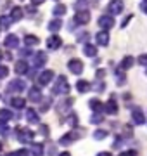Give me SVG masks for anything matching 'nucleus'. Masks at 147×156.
<instances>
[{"instance_id": "1", "label": "nucleus", "mask_w": 147, "mask_h": 156, "mask_svg": "<svg viewBox=\"0 0 147 156\" xmlns=\"http://www.w3.org/2000/svg\"><path fill=\"white\" fill-rule=\"evenodd\" d=\"M69 92V85L66 76H59L57 78V85L54 87V94H68Z\"/></svg>"}, {"instance_id": "2", "label": "nucleus", "mask_w": 147, "mask_h": 156, "mask_svg": "<svg viewBox=\"0 0 147 156\" xmlns=\"http://www.w3.org/2000/svg\"><path fill=\"white\" fill-rule=\"evenodd\" d=\"M68 68L73 75H81L83 73V62L80 61V59H71L68 62Z\"/></svg>"}, {"instance_id": "3", "label": "nucleus", "mask_w": 147, "mask_h": 156, "mask_svg": "<svg viewBox=\"0 0 147 156\" xmlns=\"http://www.w3.org/2000/svg\"><path fill=\"white\" fill-rule=\"evenodd\" d=\"M33 130H29V128H19L17 130V137L21 142H29V140L33 139Z\"/></svg>"}, {"instance_id": "4", "label": "nucleus", "mask_w": 147, "mask_h": 156, "mask_svg": "<svg viewBox=\"0 0 147 156\" xmlns=\"http://www.w3.org/2000/svg\"><path fill=\"white\" fill-rule=\"evenodd\" d=\"M108 11L113 14V16H116V14H119V12L123 11V2L121 0H111L108 5Z\"/></svg>"}, {"instance_id": "5", "label": "nucleus", "mask_w": 147, "mask_h": 156, "mask_svg": "<svg viewBox=\"0 0 147 156\" xmlns=\"http://www.w3.org/2000/svg\"><path fill=\"white\" fill-rule=\"evenodd\" d=\"M99 26L102 30H111L114 26V19L111 16H101L99 17Z\"/></svg>"}, {"instance_id": "6", "label": "nucleus", "mask_w": 147, "mask_h": 156, "mask_svg": "<svg viewBox=\"0 0 147 156\" xmlns=\"http://www.w3.org/2000/svg\"><path fill=\"white\" fill-rule=\"evenodd\" d=\"M24 87H26V83H24L23 80H12L11 83H9V92H23Z\"/></svg>"}, {"instance_id": "7", "label": "nucleus", "mask_w": 147, "mask_h": 156, "mask_svg": "<svg viewBox=\"0 0 147 156\" xmlns=\"http://www.w3.org/2000/svg\"><path fill=\"white\" fill-rule=\"evenodd\" d=\"M74 21L78 23V24H87V23L90 21V12L88 11H78L76 16H74Z\"/></svg>"}, {"instance_id": "8", "label": "nucleus", "mask_w": 147, "mask_h": 156, "mask_svg": "<svg viewBox=\"0 0 147 156\" xmlns=\"http://www.w3.org/2000/svg\"><path fill=\"white\" fill-rule=\"evenodd\" d=\"M52 78H54V71L47 69V71H43V73L38 76V83H40V85H49V83L52 82Z\"/></svg>"}, {"instance_id": "9", "label": "nucleus", "mask_w": 147, "mask_h": 156, "mask_svg": "<svg viewBox=\"0 0 147 156\" xmlns=\"http://www.w3.org/2000/svg\"><path fill=\"white\" fill-rule=\"evenodd\" d=\"M95 40H97V45H102V47H106L109 44V33L104 30V31H99L95 35Z\"/></svg>"}, {"instance_id": "10", "label": "nucleus", "mask_w": 147, "mask_h": 156, "mask_svg": "<svg viewBox=\"0 0 147 156\" xmlns=\"http://www.w3.org/2000/svg\"><path fill=\"white\" fill-rule=\"evenodd\" d=\"M132 118H133V123H137V125H144L145 123V115L140 109H137V108L132 111Z\"/></svg>"}, {"instance_id": "11", "label": "nucleus", "mask_w": 147, "mask_h": 156, "mask_svg": "<svg viewBox=\"0 0 147 156\" xmlns=\"http://www.w3.org/2000/svg\"><path fill=\"white\" fill-rule=\"evenodd\" d=\"M47 45H49V49H52V50L59 49V47L62 45V40H61V37H57V35H52L50 38L47 40Z\"/></svg>"}, {"instance_id": "12", "label": "nucleus", "mask_w": 147, "mask_h": 156, "mask_svg": "<svg viewBox=\"0 0 147 156\" xmlns=\"http://www.w3.org/2000/svg\"><path fill=\"white\" fill-rule=\"evenodd\" d=\"M76 89H78L80 94H87V92H88L92 87H90V83H88L87 80H80L78 83H76Z\"/></svg>"}, {"instance_id": "13", "label": "nucleus", "mask_w": 147, "mask_h": 156, "mask_svg": "<svg viewBox=\"0 0 147 156\" xmlns=\"http://www.w3.org/2000/svg\"><path fill=\"white\" fill-rule=\"evenodd\" d=\"M47 62V54L45 52H36V56H35V66H43Z\"/></svg>"}, {"instance_id": "14", "label": "nucleus", "mask_w": 147, "mask_h": 156, "mask_svg": "<svg viewBox=\"0 0 147 156\" xmlns=\"http://www.w3.org/2000/svg\"><path fill=\"white\" fill-rule=\"evenodd\" d=\"M83 52H85V56L94 57V56H97V47L92 44H85L83 45Z\"/></svg>"}, {"instance_id": "15", "label": "nucleus", "mask_w": 147, "mask_h": 156, "mask_svg": "<svg viewBox=\"0 0 147 156\" xmlns=\"http://www.w3.org/2000/svg\"><path fill=\"white\" fill-rule=\"evenodd\" d=\"M104 109H106V113H109V115H116L118 113V104H116V101H109L108 104L104 106Z\"/></svg>"}, {"instance_id": "16", "label": "nucleus", "mask_w": 147, "mask_h": 156, "mask_svg": "<svg viewBox=\"0 0 147 156\" xmlns=\"http://www.w3.org/2000/svg\"><path fill=\"white\" fill-rule=\"evenodd\" d=\"M24 99L23 97H14V99H11V106L12 108H17V109H21V108H24Z\"/></svg>"}, {"instance_id": "17", "label": "nucleus", "mask_w": 147, "mask_h": 156, "mask_svg": "<svg viewBox=\"0 0 147 156\" xmlns=\"http://www.w3.org/2000/svg\"><path fill=\"white\" fill-rule=\"evenodd\" d=\"M29 101H35V102L42 101V92L38 89H31L29 90Z\"/></svg>"}, {"instance_id": "18", "label": "nucleus", "mask_w": 147, "mask_h": 156, "mask_svg": "<svg viewBox=\"0 0 147 156\" xmlns=\"http://www.w3.org/2000/svg\"><path fill=\"white\" fill-rule=\"evenodd\" d=\"M17 44H19V40L16 35H9L5 38V47H17Z\"/></svg>"}, {"instance_id": "19", "label": "nucleus", "mask_w": 147, "mask_h": 156, "mask_svg": "<svg viewBox=\"0 0 147 156\" xmlns=\"http://www.w3.org/2000/svg\"><path fill=\"white\" fill-rule=\"evenodd\" d=\"M26 120H28L29 123H36L38 122V115H36V111H35V109H28V111H26Z\"/></svg>"}, {"instance_id": "20", "label": "nucleus", "mask_w": 147, "mask_h": 156, "mask_svg": "<svg viewBox=\"0 0 147 156\" xmlns=\"http://www.w3.org/2000/svg\"><path fill=\"white\" fill-rule=\"evenodd\" d=\"M26 71H28V64H26L24 61H19L16 64V73L17 75H24Z\"/></svg>"}, {"instance_id": "21", "label": "nucleus", "mask_w": 147, "mask_h": 156, "mask_svg": "<svg viewBox=\"0 0 147 156\" xmlns=\"http://www.w3.org/2000/svg\"><path fill=\"white\" fill-rule=\"evenodd\" d=\"M132 66H133V57H130V56L123 57V61H121V69H128V68H132Z\"/></svg>"}, {"instance_id": "22", "label": "nucleus", "mask_w": 147, "mask_h": 156, "mask_svg": "<svg viewBox=\"0 0 147 156\" xmlns=\"http://www.w3.org/2000/svg\"><path fill=\"white\" fill-rule=\"evenodd\" d=\"M62 26V23H61V19H54V21H50L49 23V30L50 31H57V30Z\"/></svg>"}, {"instance_id": "23", "label": "nucleus", "mask_w": 147, "mask_h": 156, "mask_svg": "<svg viewBox=\"0 0 147 156\" xmlns=\"http://www.w3.org/2000/svg\"><path fill=\"white\" fill-rule=\"evenodd\" d=\"M90 108L94 109V111H101L104 106H102V102H101L99 99H92V101H90Z\"/></svg>"}, {"instance_id": "24", "label": "nucleus", "mask_w": 147, "mask_h": 156, "mask_svg": "<svg viewBox=\"0 0 147 156\" xmlns=\"http://www.w3.org/2000/svg\"><path fill=\"white\" fill-rule=\"evenodd\" d=\"M23 17V11H21V7H14V11H12V19L14 21H19Z\"/></svg>"}, {"instance_id": "25", "label": "nucleus", "mask_w": 147, "mask_h": 156, "mask_svg": "<svg viewBox=\"0 0 147 156\" xmlns=\"http://www.w3.org/2000/svg\"><path fill=\"white\" fill-rule=\"evenodd\" d=\"M54 14H56V16H62V14H66V7L62 5V4L56 5V7H54Z\"/></svg>"}, {"instance_id": "26", "label": "nucleus", "mask_w": 147, "mask_h": 156, "mask_svg": "<svg viewBox=\"0 0 147 156\" xmlns=\"http://www.w3.org/2000/svg\"><path fill=\"white\" fill-rule=\"evenodd\" d=\"M24 44H26V45H36V44H38V38L33 37V35H28V37L24 38Z\"/></svg>"}, {"instance_id": "27", "label": "nucleus", "mask_w": 147, "mask_h": 156, "mask_svg": "<svg viewBox=\"0 0 147 156\" xmlns=\"http://www.w3.org/2000/svg\"><path fill=\"white\" fill-rule=\"evenodd\" d=\"M31 151H33L35 156H42V154H43V146H42V144H35Z\"/></svg>"}, {"instance_id": "28", "label": "nucleus", "mask_w": 147, "mask_h": 156, "mask_svg": "<svg viewBox=\"0 0 147 156\" xmlns=\"http://www.w3.org/2000/svg\"><path fill=\"white\" fill-rule=\"evenodd\" d=\"M106 135H108V132H106V130H95V132H94V139L102 140Z\"/></svg>"}, {"instance_id": "29", "label": "nucleus", "mask_w": 147, "mask_h": 156, "mask_svg": "<svg viewBox=\"0 0 147 156\" xmlns=\"http://www.w3.org/2000/svg\"><path fill=\"white\" fill-rule=\"evenodd\" d=\"M11 116H12L11 111H7V109H2V111H0V118H2V120H9Z\"/></svg>"}, {"instance_id": "30", "label": "nucleus", "mask_w": 147, "mask_h": 156, "mask_svg": "<svg viewBox=\"0 0 147 156\" xmlns=\"http://www.w3.org/2000/svg\"><path fill=\"white\" fill-rule=\"evenodd\" d=\"M138 64H142V66H147V54H142V56H138Z\"/></svg>"}, {"instance_id": "31", "label": "nucleus", "mask_w": 147, "mask_h": 156, "mask_svg": "<svg viewBox=\"0 0 147 156\" xmlns=\"http://www.w3.org/2000/svg\"><path fill=\"white\" fill-rule=\"evenodd\" d=\"M123 128H125V130H123V134H125V135H128V137H130V135L133 134V132H132V127H130V125H125Z\"/></svg>"}, {"instance_id": "32", "label": "nucleus", "mask_w": 147, "mask_h": 156, "mask_svg": "<svg viewBox=\"0 0 147 156\" xmlns=\"http://www.w3.org/2000/svg\"><path fill=\"white\" fill-rule=\"evenodd\" d=\"M7 73H9V69H7V66H0V78L7 76Z\"/></svg>"}, {"instance_id": "33", "label": "nucleus", "mask_w": 147, "mask_h": 156, "mask_svg": "<svg viewBox=\"0 0 147 156\" xmlns=\"http://www.w3.org/2000/svg\"><path fill=\"white\" fill-rule=\"evenodd\" d=\"M102 120H104V116H101V115H99V116H92V118H90L92 123H101Z\"/></svg>"}, {"instance_id": "34", "label": "nucleus", "mask_w": 147, "mask_h": 156, "mask_svg": "<svg viewBox=\"0 0 147 156\" xmlns=\"http://www.w3.org/2000/svg\"><path fill=\"white\" fill-rule=\"evenodd\" d=\"M40 128H42V130H40V132H42V134H49V130H47V128H49V127H47V125H42V127H40Z\"/></svg>"}, {"instance_id": "35", "label": "nucleus", "mask_w": 147, "mask_h": 156, "mask_svg": "<svg viewBox=\"0 0 147 156\" xmlns=\"http://www.w3.org/2000/svg\"><path fill=\"white\" fill-rule=\"evenodd\" d=\"M135 154H137L135 151H126V153H123L121 156H135Z\"/></svg>"}, {"instance_id": "36", "label": "nucleus", "mask_w": 147, "mask_h": 156, "mask_svg": "<svg viewBox=\"0 0 147 156\" xmlns=\"http://www.w3.org/2000/svg\"><path fill=\"white\" fill-rule=\"evenodd\" d=\"M31 2H33L35 5H40V4H43V2H45V0H31Z\"/></svg>"}, {"instance_id": "37", "label": "nucleus", "mask_w": 147, "mask_h": 156, "mask_svg": "<svg viewBox=\"0 0 147 156\" xmlns=\"http://www.w3.org/2000/svg\"><path fill=\"white\" fill-rule=\"evenodd\" d=\"M97 156H111V153H108V151H102V153H99Z\"/></svg>"}, {"instance_id": "38", "label": "nucleus", "mask_w": 147, "mask_h": 156, "mask_svg": "<svg viewBox=\"0 0 147 156\" xmlns=\"http://www.w3.org/2000/svg\"><path fill=\"white\" fill-rule=\"evenodd\" d=\"M142 9H144V12L147 14V4H144V5H142Z\"/></svg>"}, {"instance_id": "39", "label": "nucleus", "mask_w": 147, "mask_h": 156, "mask_svg": "<svg viewBox=\"0 0 147 156\" xmlns=\"http://www.w3.org/2000/svg\"><path fill=\"white\" fill-rule=\"evenodd\" d=\"M59 156H71V154H69V153H61Z\"/></svg>"}, {"instance_id": "40", "label": "nucleus", "mask_w": 147, "mask_h": 156, "mask_svg": "<svg viewBox=\"0 0 147 156\" xmlns=\"http://www.w3.org/2000/svg\"><path fill=\"white\" fill-rule=\"evenodd\" d=\"M0 149H2V144H0Z\"/></svg>"}, {"instance_id": "41", "label": "nucleus", "mask_w": 147, "mask_h": 156, "mask_svg": "<svg viewBox=\"0 0 147 156\" xmlns=\"http://www.w3.org/2000/svg\"><path fill=\"white\" fill-rule=\"evenodd\" d=\"M145 2H147V0H145Z\"/></svg>"}]
</instances>
